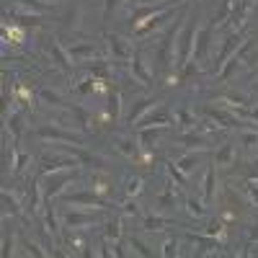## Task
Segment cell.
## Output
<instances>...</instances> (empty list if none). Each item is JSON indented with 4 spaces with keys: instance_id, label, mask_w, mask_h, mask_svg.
<instances>
[{
    "instance_id": "cell-42",
    "label": "cell",
    "mask_w": 258,
    "mask_h": 258,
    "mask_svg": "<svg viewBox=\"0 0 258 258\" xmlns=\"http://www.w3.org/2000/svg\"><path fill=\"white\" fill-rule=\"evenodd\" d=\"M8 119V126L13 129V135L18 137L21 135V111L18 109H11V116H6Z\"/></svg>"
},
{
    "instance_id": "cell-47",
    "label": "cell",
    "mask_w": 258,
    "mask_h": 258,
    "mask_svg": "<svg viewBox=\"0 0 258 258\" xmlns=\"http://www.w3.org/2000/svg\"><path fill=\"white\" fill-rule=\"evenodd\" d=\"M176 253H178V240H176V238H170V240L163 245V255L170 258V255H176Z\"/></svg>"
},
{
    "instance_id": "cell-9",
    "label": "cell",
    "mask_w": 258,
    "mask_h": 258,
    "mask_svg": "<svg viewBox=\"0 0 258 258\" xmlns=\"http://www.w3.org/2000/svg\"><path fill=\"white\" fill-rule=\"evenodd\" d=\"M217 29V24L214 21H209V24L197 34V41H194V54H191V59L194 62H202L204 57H207V49H209V39H212V31Z\"/></svg>"
},
{
    "instance_id": "cell-41",
    "label": "cell",
    "mask_w": 258,
    "mask_h": 258,
    "mask_svg": "<svg viewBox=\"0 0 258 258\" xmlns=\"http://www.w3.org/2000/svg\"><path fill=\"white\" fill-rule=\"evenodd\" d=\"M207 235H212V238H214V235H220V238H222V235H225V225H222V220L212 217V220L207 222Z\"/></svg>"
},
{
    "instance_id": "cell-4",
    "label": "cell",
    "mask_w": 258,
    "mask_h": 258,
    "mask_svg": "<svg viewBox=\"0 0 258 258\" xmlns=\"http://www.w3.org/2000/svg\"><path fill=\"white\" fill-rule=\"evenodd\" d=\"M57 150H64V153H70L78 163L83 165H93V168H106V160L101 155H93L88 153V150H83V147H75V142H62V145H54Z\"/></svg>"
},
{
    "instance_id": "cell-23",
    "label": "cell",
    "mask_w": 258,
    "mask_h": 258,
    "mask_svg": "<svg viewBox=\"0 0 258 258\" xmlns=\"http://www.w3.org/2000/svg\"><path fill=\"white\" fill-rule=\"evenodd\" d=\"M214 186H217L214 183V165H207V170H204V202L207 204H212L214 197H217V188Z\"/></svg>"
},
{
    "instance_id": "cell-46",
    "label": "cell",
    "mask_w": 258,
    "mask_h": 258,
    "mask_svg": "<svg viewBox=\"0 0 258 258\" xmlns=\"http://www.w3.org/2000/svg\"><path fill=\"white\" fill-rule=\"evenodd\" d=\"M129 243H132V248H137V253H140V255H153V250H150L140 238H135V235H132V240H129Z\"/></svg>"
},
{
    "instance_id": "cell-2",
    "label": "cell",
    "mask_w": 258,
    "mask_h": 258,
    "mask_svg": "<svg viewBox=\"0 0 258 258\" xmlns=\"http://www.w3.org/2000/svg\"><path fill=\"white\" fill-rule=\"evenodd\" d=\"M78 176V168H59V170H52L47 173V178L41 181V191H44V202H52L57 194L68 186L73 178Z\"/></svg>"
},
{
    "instance_id": "cell-11",
    "label": "cell",
    "mask_w": 258,
    "mask_h": 258,
    "mask_svg": "<svg viewBox=\"0 0 258 258\" xmlns=\"http://www.w3.org/2000/svg\"><path fill=\"white\" fill-rule=\"evenodd\" d=\"M170 16H176V8H165V11H160V13H155V16H150L147 24H137V26H135V34H137V36H147L153 29H160Z\"/></svg>"
},
{
    "instance_id": "cell-13",
    "label": "cell",
    "mask_w": 258,
    "mask_h": 258,
    "mask_svg": "<svg viewBox=\"0 0 258 258\" xmlns=\"http://www.w3.org/2000/svg\"><path fill=\"white\" fill-rule=\"evenodd\" d=\"M137 124H140V126H170V111L165 109V106L150 109Z\"/></svg>"
},
{
    "instance_id": "cell-20",
    "label": "cell",
    "mask_w": 258,
    "mask_h": 258,
    "mask_svg": "<svg viewBox=\"0 0 258 258\" xmlns=\"http://www.w3.org/2000/svg\"><path fill=\"white\" fill-rule=\"evenodd\" d=\"M132 73H135V78H137L142 85H147V88L153 85V73L145 68V59H142L140 52H135V57H132Z\"/></svg>"
},
{
    "instance_id": "cell-24",
    "label": "cell",
    "mask_w": 258,
    "mask_h": 258,
    "mask_svg": "<svg viewBox=\"0 0 258 258\" xmlns=\"http://www.w3.org/2000/svg\"><path fill=\"white\" fill-rule=\"evenodd\" d=\"M165 8H170V6H168V3H158V6H142V8H137V11L132 13V21H135V26H137V24H142L145 18H150V16H155V13L165 11Z\"/></svg>"
},
{
    "instance_id": "cell-14",
    "label": "cell",
    "mask_w": 258,
    "mask_h": 258,
    "mask_svg": "<svg viewBox=\"0 0 258 258\" xmlns=\"http://www.w3.org/2000/svg\"><path fill=\"white\" fill-rule=\"evenodd\" d=\"M250 8H253V0H238V3L232 6V13H230V26H232L235 31H240V29L245 26V18H248Z\"/></svg>"
},
{
    "instance_id": "cell-10",
    "label": "cell",
    "mask_w": 258,
    "mask_h": 258,
    "mask_svg": "<svg viewBox=\"0 0 258 258\" xmlns=\"http://www.w3.org/2000/svg\"><path fill=\"white\" fill-rule=\"evenodd\" d=\"M106 41H109V49L116 59H132L135 57V49L126 39H121L119 34H106Z\"/></svg>"
},
{
    "instance_id": "cell-22",
    "label": "cell",
    "mask_w": 258,
    "mask_h": 258,
    "mask_svg": "<svg viewBox=\"0 0 258 258\" xmlns=\"http://www.w3.org/2000/svg\"><path fill=\"white\" fill-rule=\"evenodd\" d=\"M232 163H235V145L227 142V145H222L220 153L214 155V168H227V165H232Z\"/></svg>"
},
{
    "instance_id": "cell-51",
    "label": "cell",
    "mask_w": 258,
    "mask_h": 258,
    "mask_svg": "<svg viewBox=\"0 0 258 258\" xmlns=\"http://www.w3.org/2000/svg\"><path fill=\"white\" fill-rule=\"evenodd\" d=\"M93 83H96V80H83L75 91H78V93H91V91H93Z\"/></svg>"
},
{
    "instance_id": "cell-19",
    "label": "cell",
    "mask_w": 258,
    "mask_h": 258,
    "mask_svg": "<svg viewBox=\"0 0 258 258\" xmlns=\"http://www.w3.org/2000/svg\"><path fill=\"white\" fill-rule=\"evenodd\" d=\"M163 129H168V126H140L137 140H140V147L145 150V153H150V150H153L155 140L163 135Z\"/></svg>"
},
{
    "instance_id": "cell-29",
    "label": "cell",
    "mask_w": 258,
    "mask_h": 258,
    "mask_svg": "<svg viewBox=\"0 0 258 258\" xmlns=\"http://www.w3.org/2000/svg\"><path fill=\"white\" fill-rule=\"evenodd\" d=\"M114 181L109 178V176H106V173H96L93 176V191L96 194H101V197H106V194H109V191H114V186H111Z\"/></svg>"
},
{
    "instance_id": "cell-12",
    "label": "cell",
    "mask_w": 258,
    "mask_h": 258,
    "mask_svg": "<svg viewBox=\"0 0 258 258\" xmlns=\"http://www.w3.org/2000/svg\"><path fill=\"white\" fill-rule=\"evenodd\" d=\"M186 238L191 240V243H197L199 245V250H197V255H209V253H222L220 248H225L220 240H214L212 235H194V232H188Z\"/></svg>"
},
{
    "instance_id": "cell-36",
    "label": "cell",
    "mask_w": 258,
    "mask_h": 258,
    "mask_svg": "<svg viewBox=\"0 0 258 258\" xmlns=\"http://www.w3.org/2000/svg\"><path fill=\"white\" fill-rule=\"evenodd\" d=\"M232 6H235V0H222V8H220V13L217 16H214L212 21H214V24H225V21L230 18V13H232Z\"/></svg>"
},
{
    "instance_id": "cell-26",
    "label": "cell",
    "mask_w": 258,
    "mask_h": 258,
    "mask_svg": "<svg viewBox=\"0 0 258 258\" xmlns=\"http://www.w3.org/2000/svg\"><path fill=\"white\" fill-rule=\"evenodd\" d=\"M96 54H98V49L93 44H75V47H70V57L78 59V62H85L88 57H96Z\"/></svg>"
},
{
    "instance_id": "cell-30",
    "label": "cell",
    "mask_w": 258,
    "mask_h": 258,
    "mask_svg": "<svg viewBox=\"0 0 258 258\" xmlns=\"http://www.w3.org/2000/svg\"><path fill=\"white\" fill-rule=\"evenodd\" d=\"M0 199H3V214H6V217H8V214H18V199H16V194H11L8 188H3Z\"/></svg>"
},
{
    "instance_id": "cell-52",
    "label": "cell",
    "mask_w": 258,
    "mask_h": 258,
    "mask_svg": "<svg viewBox=\"0 0 258 258\" xmlns=\"http://www.w3.org/2000/svg\"><path fill=\"white\" fill-rule=\"evenodd\" d=\"M119 3H121V0H106L103 13H106V16H111V13H114V8H119Z\"/></svg>"
},
{
    "instance_id": "cell-5",
    "label": "cell",
    "mask_w": 258,
    "mask_h": 258,
    "mask_svg": "<svg viewBox=\"0 0 258 258\" xmlns=\"http://www.w3.org/2000/svg\"><path fill=\"white\" fill-rule=\"evenodd\" d=\"M68 204H88V207H98V209H111V204L106 202V197L96 191H75V194H64Z\"/></svg>"
},
{
    "instance_id": "cell-39",
    "label": "cell",
    "mask_w": 258,
    "mask_h": 258,
    "mask_svg": "<svg viewBox=\"0 0 258 258\" xmlns=\"http://www.w3.org/2000/svg\"><path fill=\"white\" fill-rule=\"evenodd\" d=\"M44 220H47V230L54 235H59V227H57V217H54V209H52V202H49V207H47V212H44Z\"/></svg>"
},
{
    "instance_id": "cell-16",
    "label": "cell",
    "mask_w": 258,
    "mask_h": 258,
    "mask_svg": "<svg viewBox=\"0 0 258 258\" xmlns=\"http://www.w3.org/2000/svg\"><path fill=\"white\" fill-rule=\"evenodd\" d=\"M204 116H209L212 121H220L225 129H235V126H240L243 121H238L232 114H227L225 109H214V106H204Z\"/></svg>"
},
{
    "instance_id": "cell-18",
    "label": "cell",
    "mask_w": 258,
    "mask_h": 258,
    "mask_svg": "<svg viewBox=\"0 0 258 258\" xmlns=\"http://www.w3.org/2000/svg\"><path fill=\"white\" fill-rule=\"evenodd\" d=\"M243 44V39L238 36V31H235V34H230L227 39H225V44H222V49H220V54H217V59H214V62H217V68H222V64L235 54V52H238V47Z\"/></svg>"
},
{
    "instance_id": "cell-53",
    "label": "cell",
    "mask_w": 258,
    "mask_h": 258,
    "mask_svg": "<svg viewBox=\"0 0 258 258\" xmlns=\"http://www.w3.org/2000/svg\"><path fill=\"white\" fill-rule=\"evenodd\" d=\"M140 209H137V202H126L124 204V214H137Z\"/></svg>"
},
{
    "instance_id": "cell-33",
    "label": "cell",
    "mask_w": 258,
    "mask_h": 258,
    "mask_svg": "<svg viewBox=\"0 0 258 258\" xmlns=\"http://www.w3.org/2000/svg\"><path fill=\"white\" fill-rule=\"evenodd\" d=\"M103 235H106V240H119L121 238V217H114V220L106 222Z\"/></svg>"
},
{
    "instance_id": "cell-49",
    "label": "cell",
    "mask_w": 258,
    "mask_h": 258,
    "mask_svg": "<svg viewBox=\"0 0 258 258\" xmlns=\"http://www.w3.org/2000/svg\"><path fill=\"white\" fill-rule=\"evenodd\" d=\"M26 160H29V155H26V153H16V160H13V173H18V170L26 165Z\"/></svg>"
},
{
    "instance_id": "cell-43",
    "label": "cell",
    "mask_w": 258,
    "mask_h": 258,
    "mask_svg": "<svg viewBox=\"0 0 258 258\" xmlns=\"http://www.w3.org/2000/svg\"><path fill=\"white\" fill-rule=\"evenodd\" d=\"M142 191V178L135 176V178H126V197H137Z\"/></svg>"
},
{
    "instance_id": "cell-6",
    "label": "cell",
    "mask_w": 258,
    "mask_h": 258,
    "mask_svg": "<svg viewBox=\"0 0 258 258\" xmlns=\"http://www.w3.org/2000/svg\"><path fill=\"white\" fill-rule=\"evenodd\" d=\"M36 135H39V140H44V142H75V145H80L83 142V137L80 135H75V132H64V129H59V126H39L36 129Z\"/></svg>"
},
{
    "instance_id": "cell-48",
    "label": "cell",
    "mask_w": 258,
    "mask_h": 258,
    "mask_svg": "<svg viewBox=\"0 0 258 258\" xmlns=\"http://www.w3.org/2000/svg\"><path fill=\"white\" fill-rule=\"evenodd\" d=\"M41 98H44L47 103H54V106H59V103H62V96H59V93H54V91H41Z\"/></svg>"
},
{
    "instance_id": "cell-31",
    "label": "cell",
    "mask_w": 258,
    "mask_h": 258,
    "mask_svg": "<svg viewBox=\"0 0 258 258\" xmlns=\"http://www.w3.org/2000/svg\"><path fill=\"white\" fill-rule=\"evenodd\" d=\"M240 145L248 150V153H258V132L255 129H245V132H240Z\"/></svg>"
},
{
    "instance_id": "cell-56",
    "label": "cell",
    "mask_w": 258,
    "mask_h": 258,
    "mask_svg": "<svg viewBox=\"0 0 258 258\" xmlns=\"http://www.w3.org/2000/svg\"><path fill=\"white\" fill-rule=\"evenodd\" d=\"M250 119H255V121H258V109H253V111H250Z\"/></svg>"
},
{
    "instance_id": "cell-55",
    "label": "cell",
    "mask_w": 258,
    "mask_h": 258,
    "mask_svg": "<svg viewBox=\"0 0 258 258\" xmlns=\"http://www.w3.org/2000/svg\"><path fill=\"white\" fill-rule=\"evenodd\" d=\"M29 253H34V255H47L44 250H41V248H39L36 243H31V240H29Z\"/></svg>"
},
{
    "instance_id": "cell-45",
    "label": "cell",
    "mask_w": 258,
    "mask_h": 258,
    "mask_svg": "<svg viewBox=\"0 0 258 258\" xmlns=\"http://www.w3.org/2000/svg\"><path fill=\"white\" fill-rule=\"evenodd\" d=\"M109 114L114 116V121L119 119V93H111V98H109Z\"/></svg>"
},
{
    "instance_id": "cell-15",
    "label": "cell",
    "mask_w": 258,
    "mask_h": 258,
    "mask_svg": "<svg viewBox=\"0 0 258 258\" xmlns=\"http://www.w3.org/2000/svg\"><path fill=\"white\" fill-rule=\"evenodd\" d=\"M178 142H181L183 147H188V150H209V145H212V140H209L207 135L197 132V129H188V132H183V135L178 137Z\"/></svg>"
},
{
    "instance_id": "cell-40",
    "label": "cell",
    "mask_w": 258,
    "mask_h": 258,
    "mask_svg": "<svg viewBox=\"0 0 258 258\" xmlns=\"http://www.w3.org/2000/svg\"><path fill=\"white\" fill-rule=\"evenodd\" d=\"M85 68H88L96 78H106V75H109V68H106L103 59H96V64H93V62H85Z\"/></svg>"
},
{
    "instance_id": "cell-32",
    "label": "cell",
    "mask_w": 258,
    "mask_h": 258,
    "mask_svg": "<svg viewBox=\"0 0 258 258\" xmlns=\"http://www.w3.org/2000/svg\"><path fill=\"white\" fill-rule=\"evenodd\" d=\"M52 54H54V59L59 62V68L70 73V68H73V64H70V59H73V57H70V52H64V49L57 44V41H52Z\"/></svg>"
},
{
    "instance_id": "cell-3",
    "label": "cell",
    "mask_w": 258,
    "mask_h": 258,
    "mask_svg": "<svg viewBox=\"0 0 258 258\" xmlns=\"http://www.w3.org/2000/svg\"><path fill=\"white\" fill-rule=\"evenodd\" d=\"M194 36H197L194 18H186V24L181 26L178 39H176V64H178V68H186V64L191 62V54H194Z\"/></svg>"
},
{
    "instance_id": "cell-7",
    "label": "cell",
    "mask_w": 258,
    "mask_h": 258,
    "mask_svg": "<svg viewBox=\"0 0 258 258\" xmlns=\"http://www.w3.org/2000/svg\"><path fill=\"white\" fill-rule=\"evenodd\" d=\"M64 153V150H62ZM75 165H80L70 153H64V155H49V153H44L41 155V173H52V170H59V168H75Z\"/></svg>"
},
{
    "instance_id": "cell-57",
    "label": "cell",
    "mask_w": 258,
    "mask_h": 258,
    "mask_svg": "<svg viewBox=\"0 0 258 258\" xmlns=\"http://www.w3.org/2000/svg\"><path fill=\"white\" fill-rule=\"evenodd\" d=\"M255 11H258V6H255Z\"/></svg>"
},
{
    "instance_id": "cell-35",
    "label": "cell",
    "mask_w": 258,
    "mask_h": 258,
    "mask_svg": "<svg viewBox=\"0 0 258 258\" xmlns=\"http://www.w3.org/2000/svg\"><path fill=\"white\" fill-rule=\"evenodd\" d=\"M186 209H188L191 217H204V214H207V207H204L202 202H197L194 197H188V199H186Z\"/></svg>"
},
{
    "instance_id": "cell-37",
    "label": "cell",
    "mask_w": 258,
    "mask_h": 258,
    "mask_svg": "<svg viewBox=\"0 0 258 258\" xmlns=\"http://www.w3.org/2000/svg\"><path fill=\"white\" fill-rule=\"evenodd\" d=\"M168 173H170V178L173 181H178V186H188V178H186V173L176 165V163H168Z\"/></svg>"
},
{
    "instance_id": "cell-50",
    "label": "cell",
    "mask_w": 258,
    "mask_h": 258,
    "mask_svg": "<svg viewBox=\"0 0 258 258\" xmlns=\"http://www.w3.org/2000/svg\"><path fill=\"white\" fill-rule=\"evenodd\" d=\"M245 191L250 194V199L258 204V183H255V181H248V183H245Z\"/></svg>"
},
{
    "instance_id": "cell-8",
    "label": "cell",
    "mask_w": 258,
    "mask_h": 258,
    "mask_svg": "<svg viewBox=\"0 0 258 258\" xmlns=\"http://www.w3.org/2000/svg\"><path fill=\"white\" fill-rule=\"evenodd\" d=\"M98 217H101L98 212H80V209H68V212L62 214L64 225H68L70 230H78V227H85V225H93Z\"/></svg>"
},
{
    "instance_id": "cell-34",
    "label": "cell",
    "mask_w": 258,
    "mask_h": 258,
    "mask_svg": "<svg viewBox=\"0 0 258 258\" xmlns=\"http://www.w3.org/2000/svg\"><path fill=\"white\" fill-rule=\"evenodd\" d=\"M165 225H170V220L160 217V214H158V217H155V214H150V217L145 220V225H142V227H145L147 232H160Z\"/></svg>"
},
{
    "instance_id": "cell-21",
    "label": "cell",
    "mask_w": 258,
    "mask_h": 258,
    "mask_svg": "<svg viewBox=\"0 0 258 258\" xmlns=\"http://www.w3.org/2000/svg\"><path fill=\"white\" fill-rule=\"evenodd\" d=\"M155 106H158L155 98H142V101H137V103L132 106V111H129V124H137L150 109H155Z\"/></svg>"
},
{
    "instance_id": "cell-28",
    "label": "cell",
    "mask_w": 258,
    "mask_h": 258,
    "mask_svg": "<svg viewBox=\"0 0 258 258\" xmlns=\"http://www.w3.org/2000/svg\"><path fill=\"white\" fill-rule=\"evenodd\" d=\"M114 145H116V150H119V153H124L126 158H137V145H135V140H129V137H121V135H116V137H114Z\"/></svg>"
},
{
    "instance_id": "cell-27",
    "label": "cell",
    "mask_w": 258,
    "mask_h": 258,
    "mask_svg": "<svg viewBox=\"0 0 258 258\" xmlns=\"http://www.w3.org/2000/svg\"><path fill=\"white\" fill-rule=\"evenodd\" d=\"M176 202H178V197H176V191H173V183H168L165 191L155 199V207H160V209H170V207H176Z\"/></svg>"
},
{
    "instance_id": "cell-1",
    "label": "cell",
    "mask_w": 258,
    "mask_h": 258,
    "mask_svg": "<svg viewBox=\"0 0 258 258\" xmlns=\"http://www.w3.org/2000/svg\"><path fill=\"white\" fill-rule=\"evenodd\" d=\"M183 18H186V13L181 16V21H183ZM181 21H176L173 26H168V31H165V36H163V41H160L158 68H155L158 75H165V73L170 70V64H173V59H176V39H178V31H181Z\"/></svg>"
},
{
    "instance_id": "cell-25",
    "label": "cell",
    "mask_w": 258,
    "mask_h": 258,
    "mask_svg": "<svg viewBox=\"0 0 258 258\" xmlns=\"http://www.w3.org/2000/svg\"><path fill=\"white\" fill-rule=\"evenodd\" d=\"M199 163H202V155H199V153H186V155H181V158L176 160V165L183 170V173H191V170H197Z\"/></svg>"
},
{
    "instance_id": "cell-54",
    "label": "cell",
    "mask_w": 258,
    "mask_h": 258,
    "mask_svg": "<svg viewBox=\"0 0 258 258\" xmlns=\"http://www.w3.org/2000/svg\"><path fill=\"white\" fill-rule=\"evenodd\" d=\"M248 240H250V243H255V240H258V225L248 227Z\"/></svg>"
},
{
    "instance_id": "cell-17",
    "label": "cell",
    "mask_w": 258,
    "mask_h": 258,
    "mask_svg": "<svg viewBox=\"0 0 258 258\" xmlns=\"http://www.w3.org/2000/svg\"><path fill=\"white\" fill-rule=\"evenodd\" d=\"M11 13V18L16 21V24H21V26H39V21H41V13L39 11H29V8H11L8 11Z\"/></svg>"
},
{
    "instance_id": "cell-44",
    "label": "cell",
    "mask_w": 258,
    "mask_h": 258,
    "mask_svg": "<svg viewBox=\"0 0 258 258\" xmlns=\"http://www.w3.org/2000/svg\"><path fill=\"white\" fill-rule=\"evenodd\" d=\"M176 121H178V124H183V126H194V124H197V119L191 116V111H188V109H178V111H176Z\"/></svg>"
},
{
    "instance_id": "cell-38",
    "label": "cell",
    "mask_w": 258,
    "mask_h": 258,
    "mask_svg": "<svg viewBox=\"0 0 258 258\" xmlns=\"http://www.w3.org/2000/svg\"><path fill=\"white\" fill-rule=\"evenodd\" d=\"M16 3H18L21 8L39 11V13H47V11H49V6H47V3H41V0H16Z\"/></svg>"
}]
</instances>
